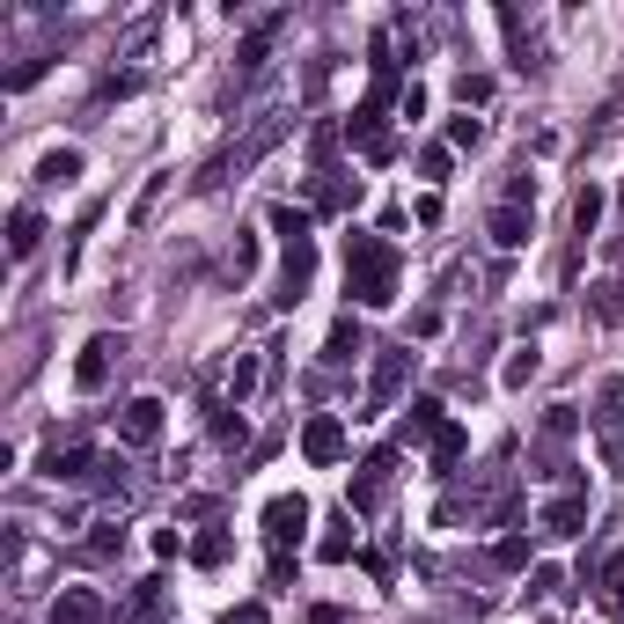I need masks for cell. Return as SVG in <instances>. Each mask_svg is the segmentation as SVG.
<instances>
[{
	"label": "cell",
	"mask_w": 624,
	"mask_h": 624,
	"mask_svg": "<svg viewBox=\"0 0 624 624\" xmlns=\"http://www.w3.org/2000/svg\"><path fill=\"white\" fill-rule=\"evenodd\" d=\"M544 624H558V617H544Z\"/></svg>",
	"instance_id": "obj_41"
},
{
	"label": "cell",
	"mask_w": 624,
	"mask_h": 624,
	"mask_svg": "<svg viewBox=\"0 0 624 624\" xmlns=\"http://www.w3.org/2000/svg\"><path fill=\"white\" fill-rule=\"evenodd\" d=\"M316 558H331V566H345V558H353V514H338V522L324 529V544H316Z\"/></svg>",
	"instance_id": "obj_21"
},
{
	"label": "cell",
	"mask_w": 624,
	"mask_h": 624,
	"mask_svg": "<svg viewBox=\"0 0 624 624\" xmlns=\"http://www.w3.org/2000/svg\"><path fill=\"white\" fill-rule=\"evenodd\" d=\"M595 220H602V192L588 184V192L574 198V228H580V236H595Z\"/></svg>",
	"instance_id": "obj_29"
},
{
	"label": "cell",
	"mask_w": 624,
	"mask_h": 624,
	"mask_svg": "<svg viewBox=\"0 0 624 624\" xmlns=\"http://www.w3.org/2000/svg\"><path fill=\"white\" fill-rule=\"evenodd\" d=\"M397 485V449H375V456L353 463V492H345V514H375Z\"/></svg>",
	"instance_id": "obj_4"
},
{
	"label": "cell",
	"mask_w": 624,
	"mask_h": 624,
	"mask_svg": "<svg viewBox=\"0 0 624 624\" xmlns=\"http://www.w3.org/2000/svg\"><path fill=\"white\" fill-rule=\"evenodd\" d=\"M441 427H449V411H441V397H411V419L397 427V449H411V441H433Z\"/></svg>",
	"instance_id": "obj_14"
},
{
	"label": "cell",
	"mask_w": 624,
	"mask_h": 624,
	"mask_svg": "<svg viewBox=\"0 0 624 624\" xmlns=\"http://www.w3.org/2000/svg\"><path fill=\"white\" fill-rule=\"evenodd\" d=\"M228 552H236V544H228V529H206V536L192 544V566H228Z\"/></svg>",
	"instance_id": "obj_25"
},
{
	"label": "cell",
	"mask_w": 624,
	"mask_h": 624,
	"mask_svg": "<svg viewBox=\"0 0 624 624\" xmlns=\"http://www.w3.org/2000/svg\"><path fill=\"white\" fill-rule=\"evenodd\" d=\"M272 228H280V236H287V242H309L316 214H309V206H272Z\"/></svg>",
	"instance_id": "obj_23"
},
{
	"label": "cell",
	"mask_w": 624,
	"mask_h": 624,
	"mask_svg": "<svg viewBox=\"0 0 624 624\" xmlns=\"http://www.w3.org/2000/svg\"><path fill=\"white\" fill-rule=\"evenodd\" d=\"M595 427L602 433H624V375H610V383L595 389Z\"/></svg>",
	"instance_id": "obj_19"
},
{
	"label": "cell",
	"mask_w": 624,
	"mask_h": 624,
	"mask_svg": "<svg viewBox=\"0 0 624 624\" xmlns=\"http://www.w3.org/2000/svg\"><path fill=\"white\" fill-rule=\"evenodd\" d=\"M602 602H610V610H624V552L610 558V574H602Z\"/></svg>",
	"instance_id": "obj_33"
},
{
	"label": "cell",
	"mask_w": 624,
	"mask_h": 624,
	"mask_svg": "<svg viewBox=\"0 0 624 624\" xmlns=\"http://www.w3.org/2000/svg\"><path fill=\"white\" fill-rule=\"evenodd\" d=\"M309 280H316V242H287V264H280V309H294L302 294H309Z\"/></svg>",
	"instance_id": "obj_10"
},
{
	"label": "cell",
	"mask_w": 624,
	"mask_h": 624,
	"mask_svg": "<svg viewBox=\"0 0 624 624\" xmlns=\"http://www.w3.org/2000/svg\"><path fill=\"white\" fill-rule=\"evenodd\" d=\"M492 566H500V574H529V536H500V544H492Z\"/></svg>",
	"instance_id": "obj_27"
},
{
	"label": "cell",
	"mask_w": 624,
	"mask_h": 624,
	"mask_svg": "<svg viewBox=\"0 0 624 624\" xmlns=\"http://www.w3.org/2000/svg\"><path fill=\"white\" fill-rule=\"evenodd\" d=\"M287 125H294V97H287V89H272V97H264L258 111H250L242 140H228V147L214 155V162L198 169V192H220V184H228V177H242V169L258 162V155H272V147L287 140Z\"/></svg>",
	"instance_id": "obj_1"
},
{
	"label": "cell",
	"mask_w": 624,
	"mask_h": 624,
	"mask_svg": "<svg viewBox=\"0 0 624 624\" xmlns=\"http://www.w3.org/2000/svg\"><path fill=\"white\" fill-rule=\"evenodd\" d=\"M485 228H492V242H500V250H522V242H529V206H507V198H500Z\"/></svg>",
	"instance_id": "obj_17"
},
{
	"label": "cell",
	"mask_w": 624,
	"mask_h": 624,
	"mask_svg": "<svg viewBox=\"0 0 624 624\" xmlns=\"http://www.w3.org/2000/svg\"><path fill=\"white\" fill-rule=\"evenodd\" d=\"M302 456H309L316 470L345 463V419H338V411H316L309 427H302Z\"/></svg>",
	"instance_id": "obj_6"
},
{
	"label": "cell",
	"mask_w": 624,
	"mask_h": 624,
	"mask_svg": "<svg viewBox=\"0 0 624 624\" xmlns=\"http://www.w3.org/2000/svg\"><path fill=\"white\" fill-rule=\"evenodd\" d=\"M617 206H624V192H617Z\"/></svg>",
	"instance_id": "obj_40"
},
{
	"label": "cell",
	"mask_w": 624,
	"mask_h": 624,
	"mask_svg": "<svg viewBox=\"0 0 624 624\" xmlns=\"http://www.w3.org/2000/svg\"><path fill=\"white\" fill-rule=\"evenodd\" d=\"M478 140H485V118H470V111L449 118V147H478Z\"/></svg>",
	"instance_id": "obj_31"
},
{
	"label": "cell",
	"mask_w": 624,
	"mask_h": 624,
	"mask_svg": "<svg viewBox=\"0 0 624 624\" xmlns=\"http://www.w3.org/2000/svg\"><path fill=\"white\" fill-rule=\"evenodd\" d=\"M485 97H492V81H485V73H463V81H456V103H463V111L485 103Z\"/></svg>",
	"instance_id": "obj_35"
},
{
	"label": "cell",
	"mask_w": 624,
	"mask_h": 624,
	"mask_svg": "<svg viewBox=\"0 0 624 624\" xmlns=\"http://www.w3.org/2000/svg\"><path fill=\"white\" fill-rule=\"evenodd\" d=\"M45 478H67V485L103 478V456L89 449V441H52V449H45Z\"/></svg>",
	"instance_id": "obj_8"
},
{
	"label": "cell",
	"mask_w": 624,
	"mask_h": 624,
	"mask_svg": "<svg viewBox=\"0 0 624 624\" xmlns=\"http://www.w3.org/2000/svg\"><path fill=\"white\" fill-rule=\"evenodd\" d=\"M345 294L361 309H389L397 302V242H383V236L345 242Z\"/></svg>",
	"instance_id": "obj_2"
},
{
	"label": "cell",
	"mask_w": 624,
	"mask_h": 624,
	"mask_svg": "<svg viewBox=\"0 0 624 624\" xmlns=\"http://www.w3.org/2000/svg\"><path fill=\"white\" fill-rule=\"evenodd\" d=\"M228 624H272V617H264V602H236V610H228Z\"/></svg>",
	"instance_id": "obj_39"
},
{
	"label": "cell",
	"mask_w": 624,
	"mask_h": 624,
	"mask_svg": "<svg viewBox=\"0 0 624 624\" xmlns=\"http://www.w3.org/2000/svg\"><path fill=\"white\" fill-rule=\"evenodd\" d=\"M411 361H419L411 345H383V353H375V375H367V411H361V419H383V411L405 397V389H411Z\"/></svg>",
	"instance_id": "obj_3"
},
{
	"label": "cell",
	"mask_w": 624,
	"mask_h": 624,
	"mask_svg": "<svg viewBox=\"0 0 624 624\" xmlns=\"http://www.w3.org/2000/svg\"><path fill=\"white\" fill-rule=\"evenodd\" d=\"M361 345H367V338H361V316L345 309V316L331 324V338H324V367H345L353 353H361Z\"/></svg>",
	"instance_id": "obj_16"
},
{
	"label": "cell",
	"mask_w": 624,
	"mask_h": 624,
	"mask_svg": "<svg viewBox=\"0 0 624 624\" xmlns=\"http://www.w3.org/2000/svg\"><path fill=\"white\" fill-rule=\"evenodd\" d=\"M162 192H169V177H147V192H140V214H133V220H140V228H147V214L162 206Z\"/></svg>",
	"instance_id": "obj_36"
},
{
	"label": "cell",
	"mask_w": 624,
	"mask_h": 624,
	"mask_svg": "<svg viewBox=\"0 0 624 624\" xmlns=\"http://www.w3.org/2000/svg\"><path fill=\"white\" fill-rule=\"evenodd\" d=\"M302 529H309V500H302V492H280V500L264 507V544H272V552L302 544Z\"/></svg>",
	"instance_id": "obj_7"
},
{
	"label": "cell",
	"mask_w": 624,
	"mask_h": 624,
	"mask_svg": "<svg viewBox=\"0 0 624 624\" xmlns=\"http://www.w3.org/2000/svg\"><path fill=\"white\" fill-rule=\"evenodd\" d=\"M169 610V580L162 574H147L140 588H133V602H125V624H155Z\"/></svg>",
	"instance_id": "obj_15"
},
{
	"label": "cell",
	"mask_w": 624,
	"mask_h": 624,
	"mask_svg": "<svg viewBox=\"0 0 624 624\" xmlns=\"http://www.w3.org/2000/svg\"><path fill=\"white\" fill-rule=\"evenodd\" d=\"M118 353H125V338L118 331H97L89 345H81V361H73V389H89V397H97V389L111 383V361H118Z\"/></svg>",
	"instance_id": "obj_5"
},
{
	"label": "cell",
	"mask_w": 624,
	"mask_h": 624,
	"mask_svg": "<svg viewBox=\"0 0 624 624\" xmlns=\"http://www.w3.org/2000/svg\"><path fill=\"white\" fill-rule=\"evenodd\" d=\"M52 624H111V602H103V588H59Z\"/></svg>",
	"instance_id": "obj_9"
},
{
	"label": "cell",
	"mask_w": 624,
	"mask_h": 624,
	"mask_svg": "<svg viewBox=\"0 0 624 624\" xmlns=\"http://www.w3.org/2000/svg\"><path fill=\"white\" fill-rule=\"evenodd\" d=\"M580 529H588V492L566 485L558 500H544V536H580Z\"/></svg>",
	"instance_id": "obj_13"
},
{
	"label": "cell",
	"mask_w": 624,
	"mask_h": 624,
	"mask_svg": "<svg viewBox=\"0 0 624 624\" xmlns=\"http://www.w3.org/2000/svg\"><path fill=\"white\" fill-rule=\"evenodd\" d=\"M529 375H536V345H522V353H514V361L500 367V383H507V389H522Z\"/></svg>",
	"instance_id": "obj_30"
},
{
	"label": "cell",
	"mask_w": 624,
	"mask_h": 624,
	"mask_svg": "<svg viewBox=\"0 0 624 624\" xmlns=\"http://www.w3.org/2000/svg\"><path fill=\"white\" fill-rule=\"evenodd\" d=\"M37 177H45V184H67V177H81V155H73V147H52L45 162H37Z\"/></svg>",
	"instance_id": "obj_26"
},
{
	"label": "cell",
	"mask_w": 624,
	"mask_h": 624,
	"mask_svg": "<svg viewBox=\"0 0 624 624\" xmlns=\"http://www.w3.org/2000/svg\"><path fill=\"white\" fill-rule=\"evenodd\" d=\"M258 375H264V361H258V353H236V367H228V397L242 405V397L258 389Z\"/></svg>",
	"instance_id": "obj_24"
},
{
	"label": "cell",
	"mask_w": 624,
	"mask_h": 624,
	"mask_svg": "<svg viewBox=\"0 0 624 624\" xmlns=\"http://www.w3.org/2000/svg\"><path fill=\"white\" fill-rule=\"evenodd\" d=\"M118 441L125 449H155V441H162V405H155V397H133V405L118 411Z\"/></svg>",
	"instance_id": "obj_11"
},
{
	"label": "cell",
	"mask_w": 624,
	"mask_h": 624,
	"mask_svg": "<svg viewBox=\"0 0 624 624\" xmlns=\"http://www.w3.org/2000/svg\"><path fill=\"white\" fill-rule=\"evenodd\" d=\"M353 198H361V184H345V177H324V184H316V214H345Z\"/></svg>",
	"instance_id": "obj_22"
},
{
	"label": "cell",
	"mask_w": 624,
	"mask_h": 624,
	"mask_svg": "<svg viewBox=\"0 0 624 624\" xmlns=\"http://www.w3.org/2000/svg\"><path fill=\"white\" fill-rule=\"evenodd\" d=\"M214 441H220V449H228V441H242V411H236V405L214 411Z\"/></svg>",
	"instance_id": "obj_32"
},
{
	"label": "cell",
	"mask_w": 624,
	"mask_h": 624,
	"mask_svg": "<svg viewBox=\"0 0 624 624\" xmlns=\"http://www.w3.org/2000/svg\"><path fill=\"white\" fill-rule=\"evenodd\" d=\"M228 272H236V280H250V272H258V242H250V236L228 250Z\"/></svg>",
	"instance_id": "obj_34"
},
{
	"label": "cell",
	"mask_w": 624,
	"mask_h": 624,
	"mask_svg": "<svg viewBox=\"0 0 624 624\" xmlns=\"http://www.w3.org/2000/svg\"><path fill=\"white\" fill-rule=\"evenodd\" d=\"M45 242V214L37 206H15V220H8V258H30Z\"/></svg>",
	"instance_id": "obj_18"
},
{
	"label": "cell",
	"mask_w": 624,
	"mask_h": 624,
	"mask_svg": "<svg viewBox=\"0 0 624 624\" xmlns=\"http://www.w3.org/2000/svg\"><path fill=\"white\" fill-rule=\"evenodd\" d=\"M602 463H610V470L624 478V433H602Z\"/></svg>",
	"instance_id": "obj_38"
},
{
	"label": "cell",
	"mask_w": 624,
	"mask_h": 624,
	"mask_svg": "<svg viewBox=\"0 0 624 624\" xmlns=\"http://www.w3.org/2000/svg\"><path fill=\"white\" fill-rule=\"evenodd\" d=\"M280 23H287V15H264V23L236 45V81H258V73H264V59H272V37H280Z\"/></svg>",
	"instance_id": "obj_12"
},
{
	"label": "cell",
	"mask_w": 624,
	"mask_h": 624,
	"mask_svg": "<svg viewBox=\"0 0 624 624\" xmlns=\"http://www.w3.org/2000/svg\"><path fill=\"white\" fill-rule=\"evenodd\" d=\"M427 449H433V470H441V478H449V470H456V463H463V427H456V419H449V427L433 433Z\"/></svg>",
	"instance_id": "obj_20"
},
{
	"label": "cell",
	"mask_w": 624,
	"mask_h": 624,
	"mask_svg": "<svg viewBox=\"0 0 624 624\" xmlns=\"http://www.w3.org/2000/svg\"><path fill=\"white\" fill-rule=\"evenodd\" d=\"M419 177H433V184H441V177H449V147H427V155H419Z\"/></svg>",
	"instance_id": "obj_37"
},
{
	"label": "cell",
	"mask_w": 624,
	"mask_h": 624,
	"mask_svg": "<svg viewBox=\"0 0 624 624\" xmlns=\"http://www.w3.org/2000/svg\"><path fill=\"white\" fill-rule=\"evenodd\" d=\"M595 316L602 324H624V280H602L595 287Z\"/></svg>",
	"instance_id": "obj_28"
}]
</instances>
